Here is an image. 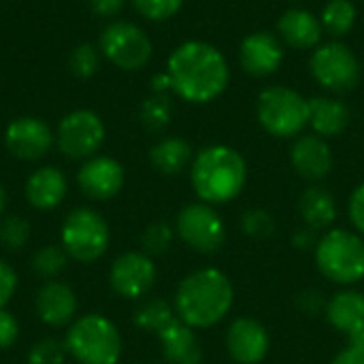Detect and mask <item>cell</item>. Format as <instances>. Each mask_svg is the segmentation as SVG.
<instances>
[{
  "instance_id": "6da1fadb",
  "label": "cell",
  "mask_w": 364,
  "mask_h": 364,
  "mask_svg": "<svg viewBox=\"0 0 364 364\" xmlns=\"http://www.w3.org/2000/svg\"><path fill=\"white\" fill-rule=\"evenodd\" d=\"M166 73L173 81V92L186 102L207 105L224 94L230 79V68L224 53L205 41H186L171 55Z\"/></svg>"
},
{
  "instance_id": "7a4b0ae2",
  "label": "cell",
  "mask_w": 364,
  "mask_h": 364,
  "mask_svg": "<svg viewBox=\"0 0 364 364\" xmlns=\"http://www.w3.org/2000/svg\"><path fill=\"white\" fill-rule=\"evenodd\" d=\"M235 303V288L220 269L190 273L175 292V314L192 328L220 324Z\"/></svg>"
},
{
  "instance_id": "3957f363",
  "label": "cell",
  "mask_w": 364,
  "mask_h": 364,
  "mask_svg": "<svg viewBox=\"0 0 364 364\" xmlns=\"http://www.w3.org/2000/svg\"><path fill=\"white\" fill-rule=\"evenodd\" d=\"M192 188L207 205H226L235 200L247 181L245 158L228 145H211L192 160Z\"/></svg>"
},
{
  "instance_id": "277c9868",
  "label": "cell",
  "mask_w": 364,
  "mask_h": 364,
  "mask_svg": "<svg viewBox=\"0 0 364 364\" xmlns=\"http://www.w3.org/2000/svg\"><path fill=\"white\" fill-rule=\"evenodd\" d=\"M64 348L79 364H117L122 337L111 320L90 314L68 328Z\"/></svg>"
},
{
  "instance_id": "5b68a950",
  "label": "cell",
  "mask_w": 364,
  "mask_h": 364,
  "mask_svg": "<svg viewBox=\"0 0 364 364\" xmlns=\"http://www.w3.org/2000/svg\"><path fill=\"white\" fill-rule=\"evenodd\" d=\"M316 264L320 273L341 286L364 279V239L356 232L335 228L316 245Z\"/></svg>"
},
{
  "instance_id": "8992f818",
  "label": "cell",
  "mask_w": 364,
  "mask_h": 364,
  "mask_svg": "<svg viewBox=\"0 0 364 364\" xmlns=\"http://www.w3.org/2000/svg\"><path fill=\"white\" fill-rule=\"evenodd\" d=\"M256 115L269 134L292 139L309 126V100L296 90L271 85L258 94Z\"/></svg>"
},
{
  "instance_id": "52a82bcc",
  "label": "cell",
  "mask_w": 364,
  "mask_h": 364,
  "mask_svg": "<svg viewBox=\"0 0 364 364\" xmlns=\"http://www.w3.org/2000/svg\"><path fill=\"white\" fill-rule=\"evenodd\" d=\"M111 232L105 218L87 207L70 211L62 224L64 252L79 262H96L109 250Z\"/></svg>"
},
{
  "instance_id": "ba28073f",
  "label": "cell",
  "mask_w": 364,
  "mask_h": 364,
  "mask_svg": "<svg viewBox=\"0 0 364 364\" xmlns=\"http://www.w3.org/2000/svg\"><path fill=\"white\" fill-rule=\"evenodd\" d=\"M102 55L122 70H141L149 64L151 38L132 21H113L100 34Z\"/></svg>"
},
{
  "instance_id": "9c48e42d",
  "label": "cell",
  "mask_w": 364,
  "mask_h": 364,
  "mask_svg": "<svg viewBox=\"0 0 364 364\" xmlns=\"http://www.w3.org/2000/svg\"><path fill=\"white\" fill-rule=\"evenodd\" d=\"M314 79L328 92L343 94L360 83V62L354 51L335 41L320 45L309 62Z\"/></svg>"
},
{
  "instance_id": "30bf717a",
  "label": "cell",
  "mask_w": 364,
  "mask_h": 364,
  "mask_svg": "<svg viewBox=\"0 0 364 364\" xmlns=\"http://www.w3.org/2000/svg\"><path fill=\"white\" fill-rule=\"evenodd\" d=\"M177 237L198 254H215L226 243V224L222 215L207 203L183 207L175 222Z\"/></svg>"
},
{
  "instance_id": "8fae6325",
  "label": "cell",
  "mask_w": 364,
  "mask_h": 364,
  "mask_svg": "<svg viewBox=\"0 0 364 364\" xmlns=\"http://www.w3.org/2000/svg\"><path fill=\"white\" fill-rule=\"evenodd\" d=\"M105 134V122L98 113L90 109H77L62 117L55 132V143L64 156L73 160H83L92 158L102 147Z\"/></svg>"
},
{
  "instance_id": "7c38bea8",
  "label": "cell",
  "mask_w": 364,
  "mask_h": 364,
  "mask_svg": "<svg viewBox=\"0 0 364 364\" xmlns=\"http://www.w3.org/2000/svg\"><path fill=\"white\" fill-rule=\"evenodd\" d=\"M111 288L124 299H141L145 296L156 282V267L147 254L128 252L122 254L109 273Z\"/></svg>"
},
{
  "instance_id": "4fadbf2b",
  "label": "cell",
  "mask_w": 364,
  "mask_h": 364,
  "mask_svg": "<svg viewBox=\"0 0 364 364\" xmlns=\"http://www.w3.org/2000/svg\"><path fill=\"white\" fill-rule=\"evenodd\" d=\"M4 143L19 160H41L53 145V132L38 117H19L6 126Z\"/></svg>"
},
{
  "instance_id": "5bb4252c",
  "label": "cell",
  "mask_w": 364,
  "mask_h": 364,
  "mask_svg": "<svg viewBox=\"0 0 364 364\" xmlns=\"http://www.w3.org/2000/svg\"><path fill=\"white\" fill-rule=\"evenodd\" d=\"M271 348V339L267 328L252 320L239 318L228 326L226 333V350L237 364H260Z\"/></svg>"
},
{
  "instance_id": "9a60e30c",
  "label": "cell",
  "mask_w": 364,
  "mask_h": 364,
  "mask_svg": "<svg viewBox=\"0 0 364 364\" xmlns=\"http://www.w3.org/2000/svg\"><path fill=\"white\" fill-rule=\"evenodd\" d=\"M77 183L87 198L109 200L124 186V166L109 156H92L79 168Z\"/></svg>"
},
{
  "instance_id": "2e32d148",
  "label": "cell",
  "mask_w": 364,
  "mask_h": 364,
  "mask_svg": "<svg viewBox=\"0 0 364 364\" xmlns=\"http://www.w3.org/2000/svg\"><path fill=\"white\" fill-rule=\"evenodd\" d=\"M239 62L243 70L254 77H269L273 75L284 62V45L279 36L273 32H252L243 38L239 47Z\"/></svg>"
},
{
  "instance_id": "e0dca14e",
  "label": "cell",
  "mask_w": 364,
  "mask_h": 364,
  "mask_svg": "<svg viewBox=\"0 0 364 364\" xmlns=\"http://www.w3.org/2000/svg\"><path fill=\"white\" fill-rule=\"evenodd\" d=\"M292 168L307 181H322L333 171L331 145L318 134L299 136L290 149Z\"/></svg>"
},
{
  "instance_id": "ac0fdd59",
  "label": "cell",
  "mask_w": 364,
  "mask_h": 364,
  "mask_svg": "<svg viewBox=\"0 0 364 364\" xmlns=\"http://www.w3.org/2000/svg\"><path fill=\"white\" fill-rule=\"evenodd\" d=\"M326 320L339 333L350 337V343L364 339V294L358 290L337 292L326 305Z\"/></svg>"
},
{
  "instance_id": "d6986e66",
  "label": "cell",
  "mask_w": 364,
  "mask_h": 364,
  "mask_svg": "<svg viewBox=\"0 0 364 364\" xmlns=\"http://www.w3.org/2000/svg\"><path fill=\"white\" fill-rule=\"evenodd\" d=\"M162 356L168 364H200L203 350L192 326L175 318L164 331L158 333Z\"/></svg>"
},
{
  "instance_id": "ffe728a7",
  "label": "cell",
  "mask_w": 364,
  "mask_h": 364,
  "mask_svg": "<svg viewBox=\"0 0 364 364\" xmlns=\"http://www.w3.org/2000/svg\"><path fill=\"white\" fill-rule=\"evenodd\" d=\"M36 314L49 326H64L77 314L75 292L60 282H47L36 294Z\"/></svg>"
},
{
  "instance_id": "44dd1931",
  "label": "cell",
  "mask_w": 364,
  "mask_h": 364,
  "mask_svg": "<svg viewBox=\"0 0 364 364\" xmlns=\"http://www.w3.org/2000/svg\"><path fill=\"white\" fill-rule=\"evenodd\" d=\"M68 183L60 168L43 166L34 171L26 181V198L34 209L49 211L55 209L66 196Z\"/></svg>"
},
{
  "instance_id": "7402d4cb",
  "label": "cell",
  "mask_w": 364,
  "mask_h": 364,
  "mask_svg": "<svg viewBox=\"0 0 364 364\" xmlns=\"http://www.w3.org/2000/svg\"><path fill=\"white\" fill-rule=\"evenodd\" d=\"M277 32L294 49H311L320 43L322 38V23L320 19L307 11V9H288L279 21H277Z\"/></svg>"
},
{
  "instance_id": "603a6c76",
  "label": "cell",
  "mask_w": 364,
  "mask_h": 364,
  "mask_svg": "<svg viewBox=\"0 0 364 364\" xmlns=\"http://www.w3.org/2000/svg\"><path fill=\"white\" fill-rule=\"evenodd\" d=\"M309 126L322 139L339 136L350 126V107L331 96H316L309 100Z\"/></svg>"
},
{
  "instance_id": "cb8c5ba5",
  "label": "cell",
  "mask_w": 364,
  "mask_h": 364,
  "mask_svg": "<svg viewBox=\"0 0 364 364\" xmlns=\"http://www.w3.org/2000/svg\"><path fill=\"white\" fill-rule=\"evenodd\" d=\"M299 213L307 228L326 230L337 220V203L335 196L320 186H311L299 198Z\"/></svg>"
},
{
  "instance_id": "d4e9b609",
  "label": "cell",
  "mask_w": 364,
  "mask_h": 364,
  "mask_svg": "<svg viewBox=\"0 0 364 364\" xmlns=\"http://www.w3.org/2000/svg\"><path fill=\"white\" fill-rule=\"evenodd\" d=\"M149 160L162 175H177L192 162V147L188 141L171 136L156 143L149 151Z\"/></svg>"
},
{
  "instance_id": "484cf974",
  "label": "cell",
  "mask_w": 364,
  "mask_h": 364,
  "mask_svg": "<svg viewBox=\"0 0 364 364\" xmlns=\"http://www.w3.org/2000/svg\"><path fill=\"white\" fill-rule=\"evenodd\" d=\"M356 6L352 0H328L322 9L320 23L322 30L335 38H341L352 32L356 23Z\"/></svg>"
},
{
  "instance_id": "4316f807",
  "label": "cell",
  "mask_w": 364,
  "mask_h": 364,
  "mask_svg": "<svg viewBox=\"0 0 364 364\" xmlns=\"http://www.w3.org/2000/svg\"><path fill=\"white\" fill-rule=\"evenodd\" d=\"M175 320V314L173 309L160 301V299H154V301H147L145 305H141L134 314V324L147 333H160L164 331L171 322Z\"/></svg>"
},
{
  "instance_id": "83f0119b",
  "label": "cell",
  "mask_w": 364,
  "mask_h": 364,
  "mask_svg": "<svg viewBox=\"0 0 364 364\" xmlns=\"http://www.w3.org/2000/svg\"><path fill=\"white\" fill-rule=\"evenodd\" d=\"M141 124L151 130V132H160L171 124L173 117V105L166 98V94H154L149 96L143 105H141Z\"/></svg>"
},
{
  "instance_id": "f1b7e54d",
  "label": "cell",
  "mask_w": 364,
  "mask_h": 364,
  "mask_svg": "<svg viewBox=\"0 0 364 364\" xmlns=\"http://www.w3.org/2000/svg\"><path fill=\"white\" fill-rule=\"evenodd\" d=\"M68 68L79 79H90L98 70V49L92 43H79L68 58Z\"/></svg>"
},
{
  "instance_id": "f546056e",
  "label": "cell",
  "mask_w": 364,
  "mask_h": 364,
  "mask_svg": "<svg viewBox=\"0 0 364 364\" xmlns=\"http://www.w3.org/2000/svg\"><path fill=\"white\" fill-rule=\"evenodd\" d=\"M66 256H68V254H66L64 250H60V247H55V245H47V247H43V250H38V252L34 254V258H32V269L36 271V275L51 279V277H55V275H60V273L64 271V267H66Z\"/></svg>"
},
{
  "instance_id": "4dcf8cb0",
  "label": "cell",
  "mask_w": 364,
  "mask_h": 364,
  "mask_svg": "<svg viewBox=\"0 0 364 364\" xmlns=\"http://www.w3.org/2000/svg\"><path fill=\"white\" fill-rule=\"evenodd\" d=\"M132 4L139 11V15H143L145 19L166 21L181 11L183 0H132Z\"/></svg>"
},
{
  "instance_id": "1f68e13d",
  "label": "cell",
  "mask_w": 364,
  "mask_h": 364,
  "mask_svg": "<svg viewBox=\"0 0 364 364\" xmlns=\"http://www.w3.org/2000/svg\"><path fill=\"white\" fill-rule=\"evenodd\" d=\"M171 241H173V228L166 222H154V224H149L145 228L143 237H141V243H143L145 254H151V256L164 254L171 247Z\"/></svg>"
},
{
  "instance_id": "d6a6232c",
  "label": "cell",
  "mask_w": 364,
  "mask_h": 364,
  "mask_svg": "<svg viewBox=\"0 0 364 364\" xmlns=\"http://www.w3.org/2000/svg\"><path fill=\"white\" fill-rule=\"evenodd\" d=\"M28 239H30V224L23 218L13 215L0 224V243L6 250H21L28 243Z\"/></svg>"
},
{
  "instance_id": "836d02e7",
  "label": "cell",
  "mask_w": 364,
  "mask_h": 364,
  "mask_svg": "<svg viewBox=\"0 0 364 364\" xmlns=\"http://www.w3.org/2000/svg\"><path fill=\"white\" fill-rule=\"evenodd\" d=\"M241 228H243L245 235H250V237H254V239H267V237L273 235L275 222H273V218H271L267 211H262V209H252V211H247V213L241 218Z\"/></svg>"
},
{
  "instance_id": "e575fe53",
  "label": "cell",
  "mask_w": 364,
  "mask_h": 364,
  "mask_svg": "<svg viewBox=\"0 0 364 364\" xmlns=\"http://www.w3.org/2000/svg\"><path fill=\"white\" fill-rule=\"evenodd\" d=\"M64 352H66L64 346H60L53 339H45V341H38L30 350L28 364H62L64 363Z\"/></svg>"
},
{
  "instance_id": "d590c367",
  "label": "cell",
  "mask_w": 364,
  "mask_h": 364,
  "mask_svg": "<svg viewBox=\"0 0 364 364\" xmlns=\"http://www.w3.org/2000/svg\"><path fill=\"white\" fill-rule=\"evenodd\" d=\"M15 290H17V273L9 262L0 260V309H4V305L15 294Z\"/></svg>"
},
{
  "instance_id": "8d00e7d4",
  "label": "cell",
  "mask_w": 364,
  "mask_h": 364,
  "mask_svg": "<svg viewBox=\"0 0 364 364\" xmlns=\"http://www.w3.org/2000/svg\"><path fill=\"white\" fill-rule=\"evenodd\" d=\"M348 213H350V222L358 230V235H364V183H360L352 192Z\"/></svg>"
},
{
  "instance_id": "74e56055",
  "label": "cell",
  "mask_w": 364,
  "mask_h": 364,
  "mask_svg": "<svg viewBox=\"0 0 364 364\" xmlns=\"http://www.w3.org/2000/svg\"><path fill=\"white\" fill-rule=\"evenodd\" d=\"M17 335H19L17 320L9 311L0 309V350L11 348L17 341Z\"/></svg>"
},
{
  "instance_id": "f35d334b",
  "label": "cell",
  "mask_w": 364,
  "mask_h": 364,
  "mask_svg": "<svg viewBox=\"0 0 364 364\" xmlns=\"http://www.w3.org/2000/svg\"><path fill=\"white\" fill-rule=\"evenodd\" d=\"M126 0H90V9L98 17H113L124 9Z\"/></svg>"
},
{
  "instance_id": "ab89813d",
  "label": "cell",
  "mask_w": 364,
  "mask_h": 364,
  "mask_svg": "<svg viewBox=\"0 0 364 364\" xmlns=\"http://www.w3.org/2000/svg\"><path fill=\"white\" fill-rule=\"evenodd\" d=\"M331 364H364L363 343H350L346 350H341Z\"/></svg>"
},
{
  "instance_id": "60d3db41",
  "label": "cell",
  "mask_w": 364,
  "mask_h": 364,
  "mask_svg": "<svg viewBox=\"0 0 364 364\" xmlns=\"http://www.w3.org/2000/svg\"><path fill=\"white\" fill-rule=\"evenodd\" d=\"M151 90H154L156 94H166L168 90H173L171 75H168V73H158V75H154V79H151Z\"/></svg>"
},
{
  "instance_id": "b9f144b4",
  "label": "cell",
  "mask_w": 364,
  "mask_h": 364,
  "mask_svg": "<svg viewBox=\"0 0 364 364\" xmlns=\"http://www.w3.org/2000/svg\"><path fill=\"white\" fill-rule=\"evenodd\" d=\"M4 207H6V192H4V188L0 186V215H2V211H4Z\"/></svg>"
},
{
  "instance_id": "7bdbcfd3",
  "label": "cell",
  "mask_w": 364,
  "mask_h": 364,
  "mask_svg": "<svg viewBox=\"0 0 364 364\" xmlns=\"http://www.w3.org/2000/svg\"><path fill=\"white\" fill-rule=\"evenodd\" d=\"M296 2H303V0H296Z\"/></svg>"
},
{
  "instance_id": "ee69618b",
  "label": "cell",
  "mask_w": 364,
  "mask_h": 364,
  "mask_svg": "<svg viewBox=\"0 0 364 364\" xmlns=\"http://www.w3.org/2000/svg\"><path fill=\"white\" fill-rule=\"evenodd\" d=\"M363 346H364V339H363Z\"/></svg>"
}]
</instances>
